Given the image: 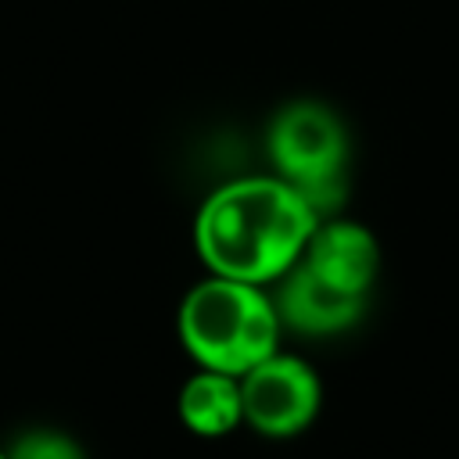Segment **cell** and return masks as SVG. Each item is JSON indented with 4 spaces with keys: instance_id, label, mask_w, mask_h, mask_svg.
Here are the masks:
<instances>
[{
    "instance_id": "6da1fadb",
    "label": "cell",
    "mask_w": 459,
    "mask_h": 459,
    "mask_svg": "<svg viewBox=\"0 0 459 459\" xmlns=\"http://www.w3.org/2000/svg\"><path fill=\"white\" fill-rule=\"evenodd\" d=\"M316 222L319 215L280 176L230 179L197 208L194 247L212 276L262 287L301 258Z\"/></svg>"
},
{
    "instance_id": "7a4b0ae2",
    "label": "cell",
    "mask_w": 459,
    "mask_h": 459,
    "mask_svg": "<svg viewBox=\"0 0 459 459\" xmlns=\"http://www.w3.org/2000/svg\"><path fill=\"white\" fill-rule=\"evenodd\" d=\"M179 341L201 369L244 377L280 351V316L258 283L204 276L179 305Z\"/></svg>"
},
{
    "instance_id": "3957f363",
    "label": "cell",
    "mask_w": 459,
    "mask_h": 459,
    "mask_svg": "<svg viewBox=\"0 0 459 459\" xmlns=\"http://www.w3.org/2000/svg\"><path fill=\"white\" fill-rule=\"evenodd\" d=\"M265 151L276 176L323 219L348 197V129L323 100H287L269 129Z\"/></svg>"
},
{
    "instance_id": "277c9868",
    "label": "cell",
    "mask_w": 459,
    "mask_h": 459,
    "mask_svg": "<svg viewBox=\"0 0 459 459\" xmlns=\"http://www.w3.org/2000/svg\"><path fill=\"white\" fill-rule=\"evenodd\" d=\"M240 398L244 423L269 437H290L319 416L323 387L305 359L273 351L240 377Z\"/></svg>"
},
{
    "instance_id": "5b68a950",
    "label": "cell",
    "mask_w": 459,
    "mask_h": 459,
    "mask_svg": "<svg viewBox=\"0 0 459 459\" xmlns=\"http://www.w3.org/2000/svg\"><path fill=\"white\" fill-rule=\"evenodd\" d=\"M280 326H290L305 337H333L351 330L366 312V294L341 290L316 276L301 258L276 280L273 294Z\"/></svg>"
},
{
    "instance_id": "8992f818",
    "label": "cell",
    "mask_w": 459,
    "mask_h": 459,
    "mask_svg": "<svg viewBox=\"0 0 459 459\" xmlns=\"http://www.w3.org/2000/svg\"><path fill=\"white\" fill-rule=\"evenodd\" d=\"M301 262L326 283L351 294H366L380 269V247L366 226L348 219H326V222H316L301 251Z\"/></svg>"
},
{
    "instance_id": "52a82bcc",
    "label": "cell",
    "mask_w": 459,
    "mask_h": 459,
    "mask_svg": "<svg viewBox=\"0 0 459 459\" xmlns=\"http://www.w3.org/2000/svg\"><path fill=\"white\" fill-rule=\"evenodd\" d=\"M179 420L201 437H219L237 430L244 423L240 377L219 369L194 373L179 391Z\"/></svg>"
},
{
    "instance_id": "ba28073f",
    "label": "cell",
    "mask_w": 459,
    "mask_h": 459,
    "mask_svg": "<svg viewBox=\"0 0 459 459\" xmlns=\"http://www.w3.org/2000/svg\"><path fill=\"white\" fill-rule=\"evenodd\" d=\"M7 459H86L82 445L65 434V430H50V427H36L25 430L11 441V448H4Z\"/></svg>"
},
{
    "instance_id": "9c48e42d",
    "label": "cell",
    "mask_w": 459,
    "mask_h": 459,
    "mask_svg": "<svg viewBox=\"0 0 459 459\" xmlns=\"http://www.w3.org/2000/svg\"><path fill=\"white\" fill-rule=\"evenodd\" d=\"M0 459H7V452H4V448H0Z\"/></svg>"
}]
</instances>
